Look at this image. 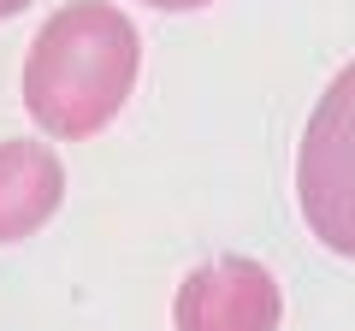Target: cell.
Listing matches in <instances>:
<instances>
[{"label":"cell","instance_id":"obj_3","mask_svg":"<svg viewBox=\"0 0 355 331\" xmlns=\"http://www.w3.org/2000/svg\"><path fill=\"white\" fill-rule=\"evenodd\" d=\"M284 296L279 278L249 255H219L196 267L172 296L178 331H279Z\"/></svg>","mask_w":355,"mask_h":331},{"label":"cell","instance_id":"obj_5","mask_svg":"<svg viewBox=\"0 0 355 331\" xmlns=\"http://www.w3.org/2000/svg\"><path fill=\"white\" fill-rule=\"evenodd\" d=\"M142 6H154V12H196V6H207V0H142Z\"/></svg>","mask_w":355,"mask_h":331},{"label":"cell","instance_id":"obj_4","mask_svg":"<svg viewBox=\"0 0 355 331\" xmlns=\"http://www.w3.org/2000/svg\"><path fill=\"white\" fill-rule=\"evenodd\" d=\"M65 166L42 142H0V242H24L60 213Z\"/></svg>","mask_w":355,"mask_h":331},{"label":"cell","instance_id":"obj_1","mask_svg":"<svg viewBox=\"0 0 355 331\" xmlns=\"http://www.w3.org/2000/svg\"><path fill=\"white\" fill-rule=\"evenodd\" d=\"M137 65H142L137 24L119 6H107V0H71L30 42L24 107L60 142L95 136L130 101Z\"/></svg>","mask_w":355,"mask_h":331},{"label":"cell","instance_id":"obj_2","mask_svg":"<svg viewBox=\"0 0 355 331\" xmlns=\"http://www.w3.org/2000/svg\"><path fill=\"white\" fill-rule=\"evenodd\" d=\"M296 207L331 255L355 260V60L326 83L296 148Z\"/></svg>","mask_w":355,"mask_h":331},{"label":"cell","instance_id":"obj_6","mask_svg":"<svg viewBox=\"0 0 355 331\" xmlns=\"http://www.w3.org/2000/svg\"><path fill=\"white\" fill-rule=\"evenodd\" d=\"M30 0H0V18H12V12H24Z\"/></svg>","mask_w":355,"mask_h":331}]
</instances>
